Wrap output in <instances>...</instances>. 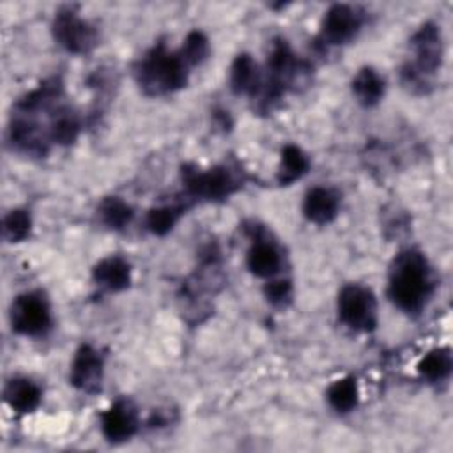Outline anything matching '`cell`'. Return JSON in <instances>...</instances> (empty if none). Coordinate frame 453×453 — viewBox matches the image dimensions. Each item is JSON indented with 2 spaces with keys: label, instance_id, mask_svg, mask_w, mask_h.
I'll list each match as a JSON object with an SVG mask.
<instances>
[{
  "label": "cell",
  "instance_id": "cell-1",
  "mask_svg": "<svg viewBox=\"0 0 453 453\" xmlns=\"http://www.w3.org/2000/svg\"><path fill=\"white\" fill-rule=\"evenodd\" d=\"M435 287L432 267L418 250H402L391 262L388 278V296L403 313H419Z\"/></svg>",
  "mask_w": 453,
  "mask_h": 453
},
{
  "label": "cell",
  "instance_id": "cell-2",
  "mask_svg": "<svg viewBox=\"0 0 453 453\" xmlns=\"http://www.w3.org/2000/svg\"><path fill=\"white\" fill-rule=\"evenodd\" d=\"M189 67L179 51L165 44L150 48L136 64L134 78L147 96H165L186 87Z\"/></svg>",
  "mask_w": 453,
  "mask_h": 453
},
{
  "label": "cell",
  "instance_id": "cell-3",
  "mask_svg": "<svg viewBox=\"0 0 453 453\" xmlns=\"http://www.w3.org/2000/svg\"><path fill=\"white\" fill-rule=\"evenodd\" d=\"M182 184L191 198L203 202H219L239 189V180L226 166L198 170L195 166L182 168Z\"/></svg>",
  "mask_w": 453,
  "mask_h": 453
},
{
  "label": "cell",
  "instance_id": "cell-4",
  "mask_svg": "<svg viewBox=\"0 0 453 453\" xmlns=\"http://www.w3.org/2000/svg\"><path fill=\"white\" fill-rule=\"evenodd\" d=\"M336 308L340 320L352 331L368 333L377 326V299L365 285H345L338 294Z\"/></svg>",
  "mask_w": 453,
  "mask_h": 453
},
{
  "label": "cell",
  "instance_id": "cell-5",
  "mask_svg": "<svg viewBox=\"0 0 453 453\" xmlns=\"http://www.w3.org/2000/svg\"><path fill=\"white\" fill-rule=\"evenodd\" d=\"M12 331L23 336H42L51 327V308L39 292H23L16 296L9 310Z\"/></svg>",
  "mask_w": 453,
  "mask_h": 453
},
{
  "label": "cell",
  "instance_id": "cell-6",
  "mask_svg": "<svg viewBox=\"0 0 453 453\" xmlns=\"http://www.w3.org/2000/svg\"><path fill=\"white\" fill-rule=\"evenodd\" d=\"M51 32L57 44L74 55L92 51L99 41L96 27L71 7H64L55 14Z\"/></svg>",
  "mask_w": 453,
  "mask_h": 453
},
{
  "label": "cell",
  "instance_id": "cell-7",
  "mask_svg": "<svg viewBox=\"0 0 453 453\" xmlns=\"http://www.w3.org/2000/svg\"><path fill=\"white\" fill-rule=\"evenodd\" d=\"M411 50L414 53V60L407 64V67L428 80V76L442 64L444 48L439 27L432 21L423 23L411 37Z\"/></svg>",
  "mask_w": 453,
  "mask_h": 453
},
{
  "label": "cell",
  "instance_id": "cell-8",
  "mask_svg": "<svg viewBox=\"0 0 453 453\" xmlns=\"http://www.w3.org/2000/svg\"><path fill=\"white\" fill-rule=\"evenodd\" d=\"M363 27V14L347 4L331 5L320 25V39L324 44L340 46L350 42Z\"/></svg>",
  "mask_w": 453,
  "mask_h": 453
},
{
  "label": "cell",
  "instance_id": "cell-9",
  "mask_svg": "<svg viewBox=\"0 0 453 453\" xmlns=\"http://www.w3.org/2000/svg\"><path fill=\"white\" fill-rule=\"evenodd\" d=\"M103 373H104V359L101 352L88 343L80 345L71 363L69 382L76 389L92 395L101 389Z\"/></svg>",
  "mask_w": 453,
  "mask_h": 453
},
{
  "label": "cell",
  "instance_id": "cell-10",
  "mask_svg": "<svg viewBox=\"0 0 453 453\" xmlns=\"http://www.w3.org/2000/svg\"><path fill=\"white\" fill-rule=\"evenodd\" d=\"M138 426V411L131 400H117L101 414V432L110 442L129 441Z\"/></svg>",
  "mask_w": 453,
  "mask_h": 453
},
{
  "label": "cell",
  "instance_id": "cell-11",
  "mask_svg": "<svg viewBox=\"0 0 453 453\" xmlns=\"http://www.w3.org/2000/svg\"><path fill=\"white\" fill-rule=\"evenodd\" d=\"M340 211V196L336 191L326 186L311 188L303 200V214L310 223L327 225Z\"/></svg>",
  "mask_w": 453,
  "mask_h": 453
},
{
  "label": "cell",
  "instance_id": "cell-12",
  "mask_svg": "<svg viewBox=\"0 0 453 453\" xmlns=\"http://www.w3.org/2000/svg\"><path fill=\"white\" fill-rule=\"evenodd\" d=\"M92 278L110 292H122L131 285V265L126 258L110 255L94 265Z\"/></svg>",
  "mask_w": 453,
  "mask_h": 453
},
{
  "label": "cell",
  "instance_id": "cell-13",
  "mask_svg": "<svg viewBox=\"0 0 453 453\" xmlns=\"http://www.w3.org/2000/svg\"><path fill=\"white\" fill-rule=\"evenodd\" d=\"M42 400V391L37 382L28 377H14L4 388V402L19 414L34 412Z\"/></svg>",
  "mask_w": 453,
  "mask_h": 453
},
{
  "label": "cell",
  "instance_id": "cell-14",
  "mask_svg": "<svg viewBox=\"0 0 453 453\" xmlns=\"http://www.w3.org/2000/svg\"><path fill=\"white\" fill-rule=\"evenodd\" d=\"M246 265L251 274L271 280L281 269V253L274 242L257 237L246 253Z\"/></svg>",
  "mask_w": 453,
  "mask_h": 453
},
{
  "label": "cell",
  "instance_id": "cell-15",
  "mask_svg": "<svg viewBox=\"0 0 453 453\" xmlns=\"http://www.w3.org/2000/svg\"><path fill=\"white\" fill-rule=\"evenodd\" d=\"M262 85V73L248 53H239L230 65V88L237 96H257Z\"/></svg>",
  "mask_w": 453,
  "mask_h": 453
},
{
  "label": "cell",
  "instance_id": "cell-16",
  "mask_svg": "<svg viewBox=\"0 0 453 453\" xmlns=\"http://www.w3.org/2000/svg\"><path fill=\"white\" fill-rule=\"evenodd\" d=\"M350 90L361 106L372 108L384 97L386 81L373 67H361L350 81Z\"/></svg>",
  "mask_w": 453,
  "mask_h": 453
},
{
  "label": "cell",
  "instance_id": "cell-17",
  "mask_svg": "<svg viewBox=\"0 0 453 453\" xmlns=\"http://www.w3.org/2000/svg\"><path fill=\"white\" fill-rule=\"evenodd\" d=\"M48 136L51 143L57 145H71L76 142L80 131H81V122L76 111H73L67 106H57L53 113L50 115L48 122Z\"/></svg>",
  "mask_w": 453,
  "mask_h": 453
},
{
  "label": "cell",
  "instance_id": "cell-18",
  "mask_svg": "<svg viewBox=\"0 0 453 453\" xmlns=\"http://www.w3.org/2000/svg\"><path fill=\"white\" fill-rule=\"evenodd\" d=\"M310 170V157L308 154L294 143H287L281 149L280 156V166H278V175L276 180L280 186H290L301 177H304Z\"/></svg>",
  "mask_w": 453,
  "mask_h": 453
},
{
  "label": "cell",
  "instance_id": "cell-19",
  "mask_svg": "<svg viewBox=\"0 0 453 453\" xmlns=\"http://www.w3.org/2000/svg\"><path fill=\"white\" fill-rule=\"evenodd\" d=\"M418 373L430 380V382H441L449 377L453 368V357L451 350L448 347H439L430 352H426L419 363H418Z\"/></svg>",
  "mask_w": 453,
  "mask_h": 453
},
{
  "label": "cell",
  "instance_id": "cell-20",
  "mask_svg": "<svg viewBox=\"0 0 453 453\" xmlns=\"http://www.w3.org/2000/svg\"><path fill=\"white\" fill-rule=\"evenodd\" d=\"M327 403L336 412H350L359 400V388L357 380L352 375L336 379L326 391Z\"/></svg>",
  "mask_w": 453,
  "mask_h": 453
},
{
  "label": "cell",
  "instance_id": "cell-21",
  "mask_svg": "<svg viewBox=\"0 0 453 453\" xmlns=\"http://www.w3.org/2000/svg\"><path fill=\"white\" fill-rule=\"evenodd\" d=\"M97 214H99L101 223L111 230L126 228L134 216L133 207L119 196L103 198L97 207Z\"/></svg>",
  "mask_w": 453,
  "mask_h": 453
},
{
  "label": "cell",
  "instance_id": "cell-22",
  "mask_svg": "<svg viewBox=\"0 0 453 453\" xmlns=\"http://www.w3.org/2000/svg\"><path fill=\"white\" fill-rule=\"evenodd\" d=\"M182 214V205H159L147 212L145 225L154 235H166Z\"/></svg>",
  "mask_w": 453,
  "mask_h": 453
},
{
  "label": "cell",
  "instance_id": "cell-23",
  "mask_svg": "<svg viewBox=\"0 0 453 453\" xmlns=\"http://www.w3.org/2000/svg\"><path fill=\"white\" fill-rule=\"evenodd\" d=\"M32 232V218L25 209H12L4 216L2 234L7 242H21Z\"/></svg>",
  "mask_w": 453,
  "mask_h": 453
},
{
  "label": "cell",
  "instance_id": "cell-24",
  "mask_svg": "<svg viewBox=\"0 0 453 453\" xmlns=\"http://www.w3.org/2000/svg\"><path fill=\"white\" fill-rule=\"evenodd\" d=\"M209 50H211L209 39L205 37V34L200 30H191L186 35L179 53L184 58V62L188 64V67H195V65H200L207 58Z\"/></svg>",
  "mask_w": 453,
  "mask_h": 453
},
{
  "label": "cell",
  "instance_id": "cell-25",
  "mask_svg": "<svg viewBox=\"0 0 453 453\" xmlns=\"http://www.w3.org/2000/svg\"><path fill=\"white\" fill-rule=\"evenodd\" d=\"M292 294H294L292 281L287 278L269 280L264 287V296L267 303L276 308H285L292 301Z\"/></svg>",
  "mask_w": 453,
  "mask_h": 453
}]
</instances>
